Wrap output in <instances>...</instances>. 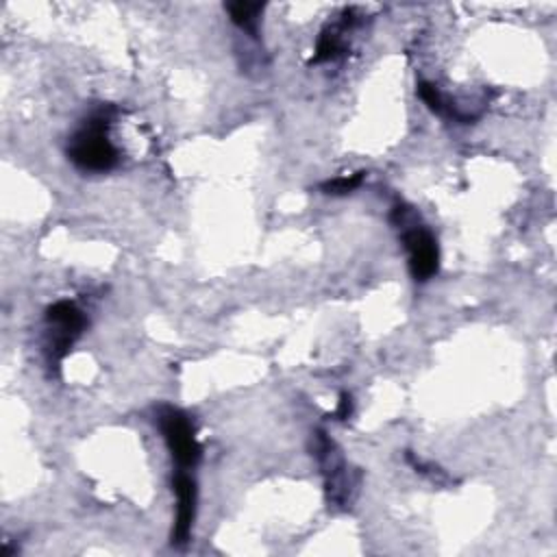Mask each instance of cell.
<instances>
[{
  "label": "cell",
  "instance_id": "1",
  "mask_svg": "<svg viewBox=\"0 0 557 557\" xmlns=\"http://www.w3.org/2000/svg\"><path fill=\"white\" fill-rule=\"evenodd\" d=\"M111 113L104 109L94 111L83 126L70 137L67 157L83 172H109L117 165V148L109 139Z\"/></svg>",
  "mask_w": 557,
  "mask_h": 557
},
{
  "label": "cell",
  "instance_id": "2",
  "mask_svg": "<svg viewBox=\"0 0 557 557\" xmlns=\"http://www.w3.org/2000/svg\"><path fill=\"white\" fill-rule=\"evenodd\" d=\"M389 222L400 231V239L409 252V272L416 281H429L440 268V248L433 233L418 222V215L407 205H396Z\"/></svg>",
  "mask_w": 557,
  "mask_h": 557
},
{
  "label": "cell",
  "instance_id": "3",
  "mask_svg": "<svg viewBox=\"0 0 557 557\" xmlns=\"http://www.w3.org/2000/svg\"><path fill=\"white\" fill-rule=\"evenodd\" d=\"M157 424L176 466L183 470L194 468L200 461L202 448L196 440V431L189 416L176 407L161 405L157 409Z\"/></svg>",
  "mask_w": 557,
  "mask_h": 557
},
{
  "label": "cell",
  "instance_id": "4",
  "mask_svg": "<svg viewBox=\"0 0 557 557\" xmlns=\"http://www.w3.org/2000/svg\"><path fill=\"white\" fill-rule=\"evenodd\" d=\"M313 455L322 468L324 490H326L329 500L346 507L350 500V490L355 485H352V479H350V472H348L342 450L335 446V442L324 431H315Z\"/></svg>",
  "mask_w": 557,
  "mask_h": 557
},
{
  "label": "cell",
  "instance_id": "5",
  "mask_svg": "<svg viewBox=\"0 0 557 557\" xmlns=\"http://www.w3.org/2000/svg\"><path fill=\"white\" fill-rule=\"evenodd\" d=\"M46 324L50 329V363L59 366V361L70 352L74 342L81 337L85 329V315L74 302L59 300L46 309Z\"/></svg>",
  "mask_w": 557,
  "mask_h": 557
},
{
  "label": "cell",
  "instance_id": "6",
  "mask_svg": "<svg viewBox=\"0 0 557 557\" xmlns=\"http://www.w3.org/2000/svg\"><path fill=\"white\" fill-rule=\"evenodd\" d=\"M172 487L176 494V518H174V529H172V544L185 546L189 542L191 524L196 518L198 487H196V481L183 468H178L176 474L172 476Z\"/></svg>",
  "mask_w": 557,
  "mask_h": 557
},
{
  "label": "cell",
  "instance_id": "7",
  "mask_svg": "<svg viewBox=\"0 0 557 557\" xmlns=\"http://www.w3.org/2000/svg\"><path fill=\"white\" fill-rule=\"evenodd\" d=\"M418 94L422 98V102L437 115L442 117H448V120H455V122H461V124H468L472 120H476L479 115H472V113H466L461 111L455 102L446 100L444 94L433 85V83H426V81H420L418 83Z\"/></svg>",
  "mask_w": 557,
  "mask_h": 557
},
{
  "label": "cell",
  "instance_id": "8",
  "mask_svg": "<svg viewBox=\"0 0 557 557\" xmlns=\"http://www.w3.org/2000/svg\"><path fill=\"white\" fill-rule=\"evenodd\" d=\"M226 11L231 15V22L248 33L250 37H257L259 35V17L263 13V4L261 2H228L226 4Z\"/></svg>",
  "mask_w": 557,
  "mask_h": 557
},
{
  "label": "cell",
  "instance_id": "9",
  "mask_svg": "<svg viewBox=\"0 0 557 557\" xmlns=\"http://www.w3.org/2000/svg\"><path fill=\"white\" fill-rule=\"evenodd\" d=\"M366 178V172H357V174H350V176H339V178H333V181H326L322 183V191L324 194H331V196H344V194H350L355 191Z\"/></svg>",
  "mask_w": 557,
  "mask_h": 557
},
{
  "label": "cell",
  "instance_id": "10",
  "mask_svg": "<svg viewBox=\"0 0 557 557\" xmlns=\"http://www.w3.org/2000/svg\"><path fill=\"white\" fill-rule=\"evenodd\" d=\"M350 413H352V396L346 394V392H342V394H339L337 409H335L333 416H335L337 420H346V418H350Z\"/></svg>",
  "mask_w": 557,
  "mask_h": 557
}]
</instances>
